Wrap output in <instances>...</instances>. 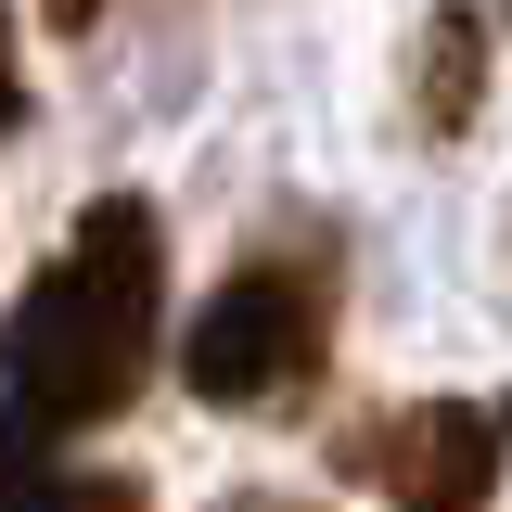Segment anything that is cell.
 <instances>
[{"label":"cell","instance_id":"6da1fadb","mask_svg":"<svg viewBox=\"0 0 512 512\" xmlns=\"http://www.w3.org/2000/svg\"><path fill=\"white\" fill-rule=\"evenodd\" d=\"M167 333V231L141 192H103L64 256L0 320V461H52L64 436L116 423Z\"/></svg>","mask_w":512,"mask_h":512},{"label":"cell","instance_id":"7a4b0ae2","mask_svg":"<svg viewBox=\"0 0 512 512\" xmlns=\"http://www.w3.org/2000/svg\"><path fill=\"white\" fill-rule=\"evenodd\" d=\"M320 333H333V282L320 256H244L180 333V384L205 410H269L320 372Z\"/></svg>","mask_w":512,"mask_h":512},{"label":"cell","instance_id":"3957f363","mask_svg":"<svg viewBox=\"0 0 512 512\" xmlns=\"http://www.w3.org/2000/svg\"><path fill=\"white\" fill-rule=\"evenodd\" d=\"M346 461L397 512H487V487H500V461H512V410H487V397H423V410L372 423Z\"/></svg>","mask_w":512,"mask_h":512},{"label":"cell","instance_id":"277c9868","mask_svg":"<svg viewBox=\"0 0 512 512\" xmlns=\"http://www.w3.org/2000/svg\"><path fill=\"white\" fill-rule=\"evenodd\" d=\"M474 52H487V13L448 0V13H436V52H423V128H436V141L474 116Z\"/></svg>","mask_w":512,"mask_h":512},{"label":"cell","instance_id":"5b68a950","mask_svg":"<svg viewBox=\"0 0 512 512\" xmlns=\"http://www.w3.org/2000/svg\"><path fill=\"white\" fill-rule=\"evenodd\" d=\"M0 512H141L128 474H64V461H0Z\"/></svg>","mask_w":512,"mask_h":512},{"label":"cell","instance_id":"8992f818","mask_svg":"<svg viewBox=\"0 0 512 512\" xmlns=\"http://www.w3.org/2000/svg\"><path fill=\"white\" fill-rule=\"evenodd\" d=\"M26 116V77H13V13H0V128Z\"/></svg>","mask_w":512,"mask_h":512},{"label":"cell","instance_id":"52a82bcc","mask_svg":"<svg viewBox=\"0 0 512 512\" xmlns=\"http://www.w3.org/2000/svg\"><path fill=\"white\" fill-rule=\"evenodd\" d=\"M39 13H52V26H90V13H103V0H39Z\"/></svg>","mask_w":512,"mask_h":512},{"label":"cell","instance_id":"ba28073f","mask_svg":"<svg viewBox=\"0 0 512 512\" xmlns=\"http://www.w3.org/2000/svg\"><path fill=\"white\" fill-rule=\"evenodd\" d=\"M231 512H295V500H231Z\"/></svg>","mask_w":512,"mask_h":512}]
</instances>
